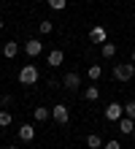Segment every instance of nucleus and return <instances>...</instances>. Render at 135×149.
I'll use <instances>...</instances> for the list:
<instances>
[{
	"mask_svg": "<svg viewBox=\"0 0 135 149\" xmlns=\"http://www.w3.org/2000/svg\"><path fill=\"white\" fill-rule=\"evenodd\" d=\"M124 117V106H119V103H108L105 106V119L108 122H119Z\"/></svg>",
	"mask_w": 135,
	"mask_h": 149,
	"instance_id": "obj_4",
	"label": "nucleus"
},
{
	"mask_svg": "<svg viewBox=\"0 0 135 149\" xmlns=\"http://www.w3.org/2000/svg\"><path fill=\"white\" fill-rule=\"evenodd\" d=\"M62 60H65L62 49H51V52H49V57H46V63H49L51 68H57V65H62Z\"/></svg>",
	"mask_w": 135,
	"mask_h": 149,
	"instance_id": "obj_9",
	"label": "nucleus"
},
{
	"mask_svg": "<svg viewBox=\"0 0 135 149\" xmlns=\"http://www.w3.org/2000/svg\"><path fill=\"white\" fill-rule=\"evenodd\" d=\"M87 76L92 79V81H97V79L103 76V68H100V65H89V68H87Z\"/></svg>",
	"mask_w": 135,
	"mask_h": 149,
	"instance_id": "obj_14",
	"label": "nucleus"
},
{
	"mask_svg": "<svg viewBox=\"0 0 135 149\" xmlns=\"http://www.w3.org/2000/svg\"><path fill=\"white\" fill-rule=\"evenodd\" d=\"M89 41L92 43H105L108 41V30L103 27V24H95V27L89 30Z\"/></svg>",
	"mask_w": 135,
	"mask_h": 149,
	"instance_id": "obj_5",
	"label": "nucleus"
},
{
	"mask_svg": "<svg viewBox=\"0 0 135 149\" xmlns=\"http://www.w3.org/2000/svg\"><path fill=\"white\" fill-rule=\"evenodd\" d=\"M33 117H35V122H46V119L51 117V109H46V106H38V109H33Z\"/></svg>",
	"mask_w": 135,
	"mask_h": 149,
	"instance_id": "obj_10",
	"label": "nucleus"
},
{
	"mask_svg": "<svg viewBox=\"0 0 135 149\" xmlns=\"http://www.w3.org/2000/svg\"><path fill=\"white\" fill-rule=\"evenodd\" d=\"M62 84H65L68 90H78V87H81V76H78L76 71H70V73L62 76Z\"/></svg>",
	"mask_w": 135,
	"mask_h": 149,
	"instance_id": "obj_6",
	"label": "nucleus"
},
{
	"mask_svg": "<svg viewBox=\"0 0 135 149\" xmlns=\"http://www.w3.org/2000/svg\"><path fill=\"white\" fill-rule=\"evenodd\" d=\"M38 30H41V33H43V36H49V33H51V30H54V24H51V22H49V19H43V22H41V24H38Z\"/></svg>",
	"mask_w": 135,
	"mask_h": 149,
	"instance_id": "obj_19",
	"label": "nucleus"
},
{
	"mask_svg": "<svg viewBox=\"0 0 135 149\" xmlns=\"http://www.w3.org/2000/svg\"><path fill=\"white\" fill-rule=\"evenodd\" d=\"M8 149H19V146H8Z\"/></svg>",
	"mask_w": 135,
	"mask_h": 149,
	"instance_id": "obj_24",
	"label": "nucleus"
},
{
	"mask_svg": "<svg viewBox=\"0 0 135 149\" xmlns=\"http://www.w3.org/2000/svg\"><path fill=\"white\" fill-rule=\"evenodd\" d=\"M16 133H19V138H22V141H33V138H35V130H33V125H22L19 130H16Z\"/></svg>",
	"mask_w": 135,
	"mask_h": 149,
	"instance_id": "obj_11",
	"label": "nucleus"
},
{
	"mask_svg": "<svg viewBox=\"0 0 135 149\" xmlns=\"http://www.w3.org/2000/svg\"><path fill=\"white\" fill-rule=\"evenodd\" d=\"M114 79H116V81H130V79H135V63H119V65H114Z\"/></svg>",
	"mask_w": 135,
	"mask_h": 149,
	"instance_id": "obj_1",
	"label": "nucleus"
},
{
	"mask_svg": "<svg viewBox=\"0 0 135 149\" xmlns=\"http://www.w3.org/2000/svg\"><path fill=\"white\" fill-rule=\"evenodd\" d=\"M41 52H43V43H41V41H35V38H33V41H27V43H24V54H27V57H38Z\"/></svg>",
	"mask_w": 135,
	"mask_h": 149,
	"instance_id": "obj_7",
	"label": "nucleus"
},
{
	"mask_svg": "<svg viewBox=\"0 0 135 149\" xmlns=\"http://www.w3.org/2000/svg\"><path fill=\"white\" fill-rule=\"evenodd\" d=\"M124 117H130V119H135V100H130L127 106H124Z\"/></svg>",
	"mask_w": 135,
	"mask_h": 149,
	"instance_id": "obj_20",
	"label": "nucleus"
},
{
	"mask_svg": "<svg viewBox=\"0 0 135 149\" xmlns=\"http://www.w3.org/2000/svg\"><path fill=\"white\" fill-rule=\"evenodd\" d=\"M3 54H6L8 60H14L16 54H19V46H16L14 41H8V43H3Z\"/></svg>",
	"mask_w": 135,
	"mask_h": 149,
	"instance_id": "obj_12",
	"label": "nucleus"
},
{
	"mask_svg": "<svg viewBox=\"0 0 135 149\" xmlns=\"http://www.w3.org/2000/svg\"><path fill=\"white\" fill-rule=\"evenodd\" d=\"M49 3V8H54V11H62V8L68 6V0H46Z\"/></svg>",
	"mask_w": 135,
	"mask_h": 149,
	"instance_id": "obj_18",
	"label": "nucleus"
},
{
	"mask_svg": "<svg viewBox=\"0 0 135 149\" xmlns=\"http://www.w3.org/2000/svg\"><path fill=\"white\" fill-rule=\"evenodd\" d=\"M51 117H54L57 125H68V122H70V114H68V106H65V103H57V106L51 109Z\"/></svg>",
	"mask_w": 135,
	"mask_h": 149,
	"instance_id": "obj_3",
	"label": "nucleus"
},
{
	"mask_svg": "<svg viewBox=\"0 0 135 149\" xmlns=\"http://www.w3.org/2000/svg\"><path fill=\"white\" fill-rule=\"evenodd\" d=\"M3 27H6V22H3V19H0V30H3Z\"/></svg>",
	"mask_w": 135,
	"mask_h": 149,
	"instance_id": "obj_23",
	"label": "nucleus"
},
{
	"mask_svg": "<svg viewBox=\"0 0 135 149\" xmlns=\"http://www.w3.org/2000/svg\"><path fill=\"white\" fill-rule=\"evenodd\" d=\"M84 98L87 100H97V98H100V90H97V87H87V90H84Z\"/></svg>",
	"mask_w": 135,
	"mask_h": 149,
	"instance_id": "obj_16",
	"label": "nucleus"
},
{
	"mask_svg": "<svg viewBox=\"0 0 135 149\" xmlns=\"http://www.w3.org/2000/svg\"><path fill=\"white\" fill-rule=\"evenodd\" d=\"M119 133H124V136H132V133H135V119H130V117H122V119H119Z\"/></svg>",
	"mask_w": 135,
	"mask_h": 149,
	"instance_id": "obj_8",
	"label": "nucleus"
},
{
	"mask_svg": "<svg viewBox=\"0 0 135 149\" xmlns=\"http://www.w3.org/2000/svg\"><path fill=\"white\" fill-rule=\"evenodd\" d=\"M38 79H41V73H38V68H35V65H24L22 71H19V81L24 87H35V84H38Z\"/></svg>",
	"mask_w": 135,
	"mask_h": 149,
	"instance_id": "obj_2",
	"label": "nucleus"
},
{
	"mask_svg": "<svg viewBox=\"0 0 135 149\" xmlns=\"http://www.w3.org/2000/svg\"><path fill=\"white\" fill-rule=\"evenodd\" d=\"M87 146H89V149H103V138H100V133L87 136Z\"/></svg>",
	"mask_w": 135,
	"mask_h": 149,
	"instance_id": "obj_13",
	"label": "nucleus"
},
{
	"mask_svg": "<svg viewBox=\"0 0 135 149\" xmlns=\"http://www.w3.org/2000/svg\"><path fill=\"white\" fill-rule=\"evenodd\" d=\"M130 63H135V49H132V54H130Z\"/></svg>",
	"mask_w": 135,
	"mask_h": 149,
	"instance_id": "obj_22",
	"label": "nucleus"
},
{
	"mask_svg": "<svg viewBox=\"0 0 135 149\" xmlns=\"http://www.w3.org/2000/svg\"><path fill=\"white\" fill-rule=\"evenodd\" d=\"M11 119H14L11 111H6V109L0 111V127H8V125H11Z\"/></svg>",
	"mask_w": 135,
	"mask_h": 149,
	"instance_id": "obj_17",
	"label": "nucleus"
},
{
	"mask_svg": "<svg viewBox=\"0 0 135 149\" xmlns=\"http://www.w3.org/2000/svg\"><path fill=\"white\" fill-rule=\"evenodd\" d=\"M103 149H122V144H119V141H116V138H114V141H108V144H103Z\"/></svg>",
	"mask_w": 135,
	"mask_h": 149,
	"instance_id": "obj_21",
	"label": "nucleus"
},
{
	"mask_svg": "<svg viewBox=\"0 0 135 149\" xmlns=\"http://www.w3.org/2000/svg\"><path fill=\"white\" fill-rule=\"evenodd\" d=\"M114 54H116V43H108V41H105V43H103V57L111 60Z\"/></svg>",
	"mask_w": 135,
	"mask_h": 149,
	"instance_id": "obj_15",
	"label": "nucleus"
}]
</instances>
